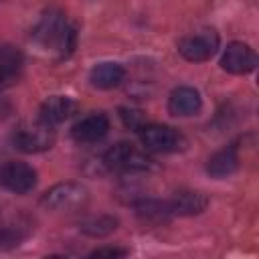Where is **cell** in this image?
Segmentation results:
<instances>
[{"instance_id": "12", "label": "cell", "mask_w": 259, "mask_h": 259, "mask_svg": "<svg viewBox=\"0 0 259 259\" xmlns=\"http://www.w3.org/2000/svg\"><path fill=\"white\" fill-rule=\"evenodd\" d=\"M208 206V196L198 190H180L168 200L170 214L178 217H194L204 212Z\"/></svg>"}, {"instance_id": "13", "label": "cell", "mask_w": 259, "mask_h": 259, "mask_svg": "<svg viewBox=\"0 0 259 259\" xmlns=\"http://www.w3.org/2000/svg\"><path fill=\"white\" fill-rule=\"evenodd\" d=\"M24 57L12 45H0V91L10 87L22 73Z\"/></svg>"}, {"instance_id": "20", "label": "cell", "mask_w": 259, "mask_h": 259, "mask_svg": "<svg viewBox=\"0 0 259 259\" xmlns=\"http://www.w3.org/2000/svg\"><path fill=\"white\" fill-rule=\"evenodd\" d=\"M123 255H127V251L119 247H101L91 251V257H123Z\"/></svg>"}, {"instance_id": "7", "label": "cell", "mask_w": 259, "mask_h": 259, "mask_svg": "<svg viewBox=\"0 0 259 259\" xmlns=\"http://www.w3.org/2000/svg\"><path fill=\"white\" fill-rule=\"evenodd\" d=\"M0 186L14 194H26L36 186V170L20 160H8L0 166Z\"/></svg>"}, {"instance_id": "18", "label": "cell", "mask_w": 259, "mask_h": 259, "mask_svg": "<svg viewBox=\"0 0 259 259\" xmlns=\"http://www.w3.org/2000/svg\"><path fill=\"white\" fill-rule=\"evenodd\" d=\"M24 239V231L18 225H0V249H10L20 245Z\"/></svg>"}, {"instance_id": "4", "label": "cell", "mask_w": 259, "mask_h": 259, "mask_svg": "<svg viewBox=\"0 0 259 259\" xmlns=\"http://www.w3.org/2000/svg\"><path fill=\"white\" fill-rule=\"evenodd\" d=\"M219 47H221V36L214 28H202L178 40V53L186 61H192V63H202V61L212 59Z\"/></svg>"}, {"instance_id": "9", "label": "cell", "mask_w": 259, "mask_h": 259, "mask_svg": "<svg viewBox=\"0 0 259 259\" xmlns=\"http://www.w3.org/2000/svg\"><path fill=\"white\" fill-rule=\"evenodd\" d=\"M107 132H109V117L101 111L81 117L71 127V136L79 144H95V142L103 140L107 136Z\"/></svg>"}, {"instance_id": "15", "label": "cell", "mask_w": 259, "mask_h": 259, "mask_svg": "<svg viewBox=\"0 0 259 259\" xmlns=\"http://www.w3.org/2000/svg\"><path fill=\"white\" fill-rule=\"evenodd\" d=\"M239 168V154L235 146H227L223 150H217L208 160H206V174L221 180L231 176Z\"/></svg>"}, {"instance_id": "17", "label": "cell", "mask_w": 259, "mask_h": 259, "mask_svg": "<svg viewBox=\"0 0 259 259\" xmlns=\"http://www.w3.org/2000/svg\"><path fill=\"white\" fill-rule=\"evenodd\" d=\"M136 214L144 221H166L172 217L168 200H142L136 204Z\"/></svg>"}, {"instance_id": "8", "label": "cell", "mask_w": 259, "mask_h": 259, "mask_svg": "<svg viewBox=\"0 0 259 259\" xmlns=\"http://www.w3.org/2000/svg\"><path fill=\"white\" fill-rule=\"evenodd\" d=\"M257 67V55L247 42L233 40L227 45L221 57V69L231 75H247L255 71Z\"/></svg>"}, {"instance_id": "3", "label": "cell", "mask_w": 259, "mask_h": 259, "mask_svg": "<svg viewBox=\"0 0 259 259\" xmlns=\"http://www.w3.org/2000/svg\"><path fill=\"white\" fill-rule=\"evenodd\" d=\"M12 144L16 150L24 154H38L47 152L55 144V130L53 125L45 123L42 119H28L16 125L12 132Z\"/></svg>"}, {"instance_id": "10", "label": "cell", "mask_w": 259, "mask_h": 259, "mask_svg": "<svg viewBox=\"0 0 259 259\" xmlns=\"http://www.w3.org/2000/svg\"><path fill=\"white\" fill-rule=\"evenodd\" d=\"M202 107V97L194 87L180 85L168 97V111L176 117H188L198 113Z\"/></svg>"}, {"instance_id": "2", "label": "cell", "mask_w": 259, "mask_h": 259, "mask_svg": "<svg viewBox=\"0 0 259 259\" xmlns=\"http://www.w3.org/2000/svg\"><path fill=\"white\" fill-rule=\"evenodd\" d=\"M89 202V190L81 182H59L40 196V206L51 212H79Z\"/></svg>"}, {"instance_id": "19", "label": "cell", "mask_w": 259, "mask_h": 259, "mask_svg": "<svg viewBox=\"0 0 259 259\" xmlns=\"http://www.w3.org/2000/svg\"><path fill=\"white\" fill-rule=\"evenodd\" d=\"M119 117L123 119V123H125V125L134 127V130H140V127L144 125V115H142V111L121 107V109H119Z\"/></svg>"}, {"instance_id": "11", "label": "cell", "mask_w": 259, "mask_h": 259, "mask_svg": "<svg viewBox=\"0 0 259 259\" xmlns=\"http://www.w3.org/2000/svg\"><path fill=\"white\" fill-rule=\"evenodd\" d=\"M77 109V103L67 95H51L47 97L38 107V119H42L49 125L63 123L69 119Z\"/></svg>"}, {"instance_id": "1", "label": "cell", "mask_w": 259, "mask_h": 259, "mask_svg": "<svg viewBox=\"0 0 259 259\" xmlns=\"http://www.w3.org/2000/svg\"><path fill=\"white\" fill-rule=\"evenodd\" d=\"M30 38L45 51L67 57L75 47V28L69 24L65 12L57 8H49L40 14L36 24L32 26Z\"/></svg>"}, {"instance_id": "14", "label": "cell", "mask_w": 259, "mask_h": 259, "mask_svg": "<svg viewBox=\"0 0 259 259\" xmlns=\"http://www.w3.org/2000/svg\"><path fill=\"white\" fill-rule=\"evenodd\" d=\"M125 79V69L119 63L113 61H105V63H97L91 71H89V83L97 89H113L117 85H121V81Z\"/></svg>"}, {"instance_id": "6", "label": "cell", "mask_w": 259, "mask_h": 259, "mask_svg": "<svg viewBox=\"0 0 259 259\" xmlns=\"http://www.w3.org/2000/svg\"><path fill=\"white\" fill-rule=\"evenodd\" d=\"M103 164L109 170H119V172H144L152 168V160L127 142L113 144L103 154Z\"/></svg>"}, {"instance_id": "5", "label": "cell", "mask_w": 259, "mask_h": 259, "mask_svg": "<svg viewBox=\"0 0 259 259\" xmlns=\"http://www.w3.org/2000/svg\"><path fill=\"white\" fill-rule=\"evenodd\" d=\"M138 132H140V140H142L144 148L150 152H156V154L178 152L186 144L184 136L178 130L164 125V123H144Z\"/></svg>"}, {"instance_id": "16", "label": "cell", "mask_w": 259, "mask_h": 259, "mask_svg": "<svg viewBox=\"0 0 259 259\" xmlns=\"http://www.w3.org/2000/svg\"><path fill=\"white\" fill-rule=\"evenodd\" d=\"M119 221L111 214H97V217H87L79 223V229L81 233L89 235V237H95V239H101V237H107L109 233H113L117 229Z\"/></svg>"}]
</instances>
